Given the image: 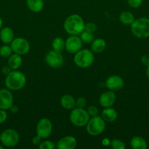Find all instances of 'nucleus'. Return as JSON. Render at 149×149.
I'll use <instances>...</instances> for the list:
<instances>
[{"label": "nucleus", "instance_id": "nucleus-15", "mask_svg": "<svg viewBox=\"0 0 149 149\" xmlns=\"http://www.w3.org/2000/svg\"><path fill=\"white\" fill-rule=\"evenodd\" d=\"M77 140L74 136L67 135L58 140L56 148L58 149H74L77 146Z\"/></svg>", "mask_w": 149, "mask_h": 149}, {"label": "nucleus", "instance_id": "nucleus-21", "mask_svg": "<svg viewBox=\"0 0 149 149\" xmlns=\"http://www.w3.org/2000/svg\"><path fill=\"white\" fill-rule=\"evenodd\" d=\"M130 146L133 149H146L147 142L141 136H134L130 141Z\"/></svg>", "mask_w": 149, "mask_h": 149}, {"label": "nucleus", "instance_id": "nucleus-37", "mask_svg": "<svg viewBox=\"0 0 149 149\" xmlns=\"http://www.w3.org/2000/svg\"><path fill=\"white\" fill-rule=\"evenodd\" d=\"M101 143H102V146L104 147H108L110 146L111 141L108 138H104L101 141Z\"/></svg>", "mask_w": 149, "mask_h": 149}, {"label": "nucleus", "instance_id": "nucleus-22", "mask_svg": "<svg viewBox=\"0 0 149 149\" xmlns=\"http://www.w3.org/2000/svg\"><path fill=\"white\" fill-rule=\"evenodd\" d=\"M28 8L33 13H39L44 8L43 0H26Z\"/></svg>", "mask_w": 149, "mask_h": 149}, {"label": "nucleus", "instance_id": "nucleus-5", "mask_svg": "<svg viewBox=\"0 0 149 149\" xmlns=\"http://www.w3.org/2000/svg\"><path fill=\"white\" fill-rule=\"evenodd\" d=\"M90 119V116L87 110L81 108L75 107L72 109L70 114V122L77 127L86 126Z\"/></svg>", "mask_w": 149, "mask_h": 149}, {"label": "nucleus", "instance_id": "nucleus-20", "mask_svg": "<svg viewBox=\"0 0 149 149\" xmlns=\"http://www.w3.org/2000/svg\"><path fill=\"white\" fill-rule=\"evenodd\" d=\"M107 46L106 42L102 38L94 39L91 43V50L93 53H101L105 49Z\"/></svg>", "mask_w": 149, "mask_h": 149}, {"label": "nucleus", "instance_id": "nucleus-14", "mask_svg": "<svg viewBox=\"0 0 149 149\" xmlns=\"http://www.w3.org/2000/svg\"><path fill=\"white\" fill-rule=\"evenodd\" d=\"M116 95L115 92L108 90L100 95L99 98V103L100 106L103 108L112 107L115 103Z\"/></svg>", "mask_w": 149, "mask_h": 149}, {"label": "nucleus", "instance_id": "nucleus-33", "mask_svg": "<svg viewBox=\"0 0 149 149\" xmlns=\"http://www.w3.org/2000/svg\"><path fill=\"white\" fill-rule=\"evenodd\" d=\"M7 119V113L6 110L0 109V125L6 122Z\"/></svg>", "mask_w": 149, "mask_h": 149}, {"label": "nucleus", "instance_id": "nucleus-39", "mask_svg": "<svg viewBox=\"0 0 149 149\" xmlns=\"http://www.w3.org/2000/svg\"><path fill=\"white\" fill-rule=\"evenodd\" d=\"M146 75H147V77L149 79V65H148L147 68H146Z\"/></svg>", "mask_w": 149, "mask_h": 149}, {"label": "nucleus", "instance_id": "nucleus-34", "mask_svg": "<svg viewBox=\"0 0 149 149\" xmlns=\"http://www.w3.org/2000/svg\"><path fill=\"white\" fill-rule=\"evenodd\" d=\"M141 63L145 66L149 65V55H143L140 58Z\"/></svg>", "mask_w": 149, "mask_h": 149}, {"label": "nucleus", "instance_id": "nucleus-35", "mask_svg": "<svg viewBox=\"0 0 149 149\" xmlns=\"http://www.w3.org/2000/svg\"><path fill=\"white\" fill-rule=\"evenodd\" d=\"M42 142V138L39 136V135H37L36 136L33 137L32 139V143L33 145L34 146H39V144Z\"/></svg>", "mask_w": 149, "mask_h": 149}, {"label": "nucleus", "instance_id": "nucleus-10", "mask_svg": "<svg viewBox=\"0 0 149 149\" xmlns=\"http://www.w3.org/2000/svg\"><path fill=\"white\" fill-rule=\"evenodd\" d=\"M45 60L47 65L54 69L60 68L64 63V58L61 55V52H56L53 49L47 52Z\"/></svg>", "mask_w": 149, "mask_h": 149}, {"label": "nucleus", "instance_id": "nucleus-17", "mask_svg": "<svg viewBox=\"0 0 149 149\" xmlns=\"http://www.w3.org/2000/svg\"><path fill=\"white\" fill-rule=\"evenodd\" d=\"M15 39L14 31L10 27H4L0 30V40L5 45H9Z\"/></svg>", "mask_w": 149, "mask_h": 149}, {"label": "nucleus", "instance_id": "nucleus-27", "mask_svg": "<svg viewBox=\"0 0 149 149\" xmlns=\"http://www.w3.org/2000/svg\"><path fill=\"white\" fill-rule=\"evenodd\" d=\"M110 146L113 149H125L126 144L121 140L114 138L111 141Z\"/></svg>", "mask_w": 149, "mask_h": 149}, {"label": "nucleus", "instance_id": "nucleus-40", "mask_svg": "<svg viewBox=\"0 0 149 149\" xmlns=\"http://www.w3.org/2000/svg\"><path fill=\"white\" fill-rule=\"evenodd\" d=\"M2 26H3V20L1 19V17H0V30L2 29Z\"/></svg>", "mask_w": 149, "mask_h": 149}, {"label": "nucleus", "instance_id": "nucleus-38", "mask_svg": "<svg viewBox=\"0 0 149 149\" xmlns=\"http://www.w3.org/2000/svg\"><path fill=\"white\" fill-rule=\"evenodd\" d=\"M9 110L10 111V112H11L12 113H17L19 111V107L18 106H16V105L13 104Z\"/></svg>", "mask_w": 149, "mask_h": 149}, {"label": "nucleus", "instance_id": "nucleus-7", "mask_svg": "<svg viewBox=\"0 0 149 149\" xmlns=\"http://www.w3.org/2000/svg\"><path fill=\"white\" fill-rule=\"evenodd\" d=\"M20 141V135L17 130L14 129H7L1 134L0 142L4 147L13 148L18 145Z\"/></svg>", "mask_w": 149, "mask_h": 149}, {"label": "nucleus", "instance_id": "nucleus-41", "mask_svg": "<svg viewBox=\"0 0 149 149\" xmlns=\"http://www.w3.org/2000/svg\"><path fill=\"white\" fill-rule=\"evenodd\" d=\"M0 149H4V146L0 145Z\"/></svg>", "mask_w": 149, "mask_h": 149}, {"label": "nucleus", "instance_id": "nucleus-16", "mask_svg": "<svg viewBox=\"0 0 149 149\" xmlns=\"http://www.w3.org/2000/svg\"><path fill=\"white\" fill-rule=\"evenodd\" d=\"M100 116L105 121V122L112 123L115 122L118 118V112L112 107L105 108L101 112Z\"/></svg>", "mask_w": 149, "mask_h": 149}, {"label": "nucleus", "instance_id": "nucleus-11", "mask_svg": "<svg viewBox=\"0 0 149 149\" xmlns=\"http://www.w3.org/2000/svg\"><path fill=\"white\" fill-rule=\"evenodd\" d=\"M83 42L80 36L70 35L65 40V49L70 54H75L82 49Z\"/></svg>", "mask_w": 149, "mask_h": 149}, {"label": "nucleus", "instance_id": "nucleus-32", "mask_svg": "<svg viewBox=\"0 0 149 149\" xmlns=\"http://www.w3.org/2000/svg\"><path fill=\"white\" fill-rule=\"evenodd\" d=\"M87 111L89 113L90 117L96 116L99 114V109L96 106H91L87 109Z\"/></svg>", "mask_w": 149, "mask_h": 149}, {"label": "nucleus", "instance_id": "nucleus-2", "mask_svg": "<svg viewBox=\"0 0 149 149\" xmlns=\"http://www.w3.org/2000/svg\"><path fill=\"white\" fill-rule=\"evenodd\" d=\"M6 87L11 91H18L25 87L26 77L23 72L18 70H13L7 76L4 81Z\"/></svg>", "mask_w": 149, "mask_h": 149}, {"label": "nucleus", "instance_id": "nucleus-25", "mask_svg": "<svg viewBox=\"0 0 149 149\" xmlns=\"http://www.w3.org/2000/svg\"><path fill=\"white\" fill-rule=\"evenodd\" d=\"M79 36H80L83 44H91L94 39V36H93V33H90V32L86 31L85 30Z\"/></svg>", "mask_w": 149, "mask_h": 149}, {"label": "nucleus", "instance_id": "nucleus-3", "mask_svg": "<svg viewBox=\"0 0 149 149\" xmlns=\"http://www.w3.org/2000/svg\"><path fill=\"white\" fill-rule=\"evenodd\" d=\"M131 32L138 39H145L149 37V18L140 17L133 22L131 25Z\"/></svg>", "mask_w": 149, "mask_h": 149}, {"label": "nucleus", "instance_id": "nucleus-23", "mask_svg": "<svg viewBox=\"0 0 149 149\" xmlns=\"http://www.w3.org/2000/svg\"><path fill=\"white\" fill-rule=\"evenodd\" d=\"M135 18L132 13L129 11H123L119 15V20L126 26H131Z\"/></svg>", "mask_w": 149, "mask_h": 149}, {"label": "nucleus", "instance_id": "nucleus-1", "mask_svg": "<svg viewBox=\"0 0 149 149\" xmlns=\"http://www.w3.org/2000/svg\"><path fill=\"white\" fill-rule=\"evenodd\" d=\"M85 22L83 17L77 14L69 15L63 24L64 31L69 35L79 36L84 31Z\"/></svg>", "mask_w": 149, "mask_h": 149}, {"label": "nucleus", "instance_id": "nucleus-29", "mask_svg": "<svg viewBox=\"0 0 149 149\" xmlns=\"http://www.w3.org/2000/svg\"><path fill=\"white\" fill-rule=\"evenodd\" d=\"M84 30L90 32V33H94L97 30V26L96 23H93V22H89L85 24Z\"/></svg>", "mask_w": 149, "mask_h": 149}, {"label": "nucleus", "instance_id": "nucleus-19", "mask_svg": "<svg viewBox=\"0 0 149 149\" xmlns=\"http://www.w3.org/2000/svg\"><path fill=\"white\" fill-rule=\"evenodd\" d=\"M61 106L66 110H72L75 108V99L71 95H64L60 99Z\"/></svg>", "mask_w": 149, "mask_h": 149}, {"label": "nucleus", "instance_id": "nucleus-30", "mask_svg": "<svg viewBox=\"0 0 149 149\" xmlns=\"http://www.w3.org/2000/svg\"><path fill=\"white\" fill-rule=\"evenodd\" d=\"M86 103H87V100L85 97H77V100H75V107L84 109L86 106Z\"/></svg>", "mask_w": 149, "mask_h": 149}, {"label": "nucleus", "instance_id": "nucleus-9", "mask_svg": "<svg viewBox=\"0 0 149 149\" xmlns=\"http://www.w3.org/2000/svg\"><path fill=\"white\" fill-rule=\"evenodd\" d=\"M10 47L14 53L20 55H26L30 50V44L29 41L22 37L15 38L10 43Z\"/></svg>", "mask_w": 149, "mask_h": 149}, {"label": "nucleus", "instance_id": "nucleus-42", "mask_svg": "<svg viewBox=\"0 0 149 149\" xmlns=\"http://www.w3.org/2000/svg\"><path fill=\"white\" fill-rule=\"evenodd\" d=\"M0 139H1V133H0Z\"/></svg>", "mask_w": 149, "mask_h": 149}, {"label": "nucleus", "instance_id": "nucleus-31", "mask_svg": "<svg viewBox=\"0 0 149 149\" xmlns=\"http://www.w3.org/2000/svg\"><path fill=\"white\" fill-rule=\"evenodd\" d=\"M143 0H127V4L131 8H138L143 4Z\"/></svg>", "mask_w": 149, "mask_h": 149}, {"label": "nucleus", "instance_id": "nucleus-26", "mask_svg": "<svg viewBox=\"0 0 149 149\" xmlns=\"http://www.w3.org/2000/svg\"><path fill=\"white\" fill-rule=\"evenodd\" d=\"M13 51L10 45H4L0 47V56L1 58H8L13 54Z\"/></svg>", "mask_w": 149, "mask_h": 149}, {"label": "nucleus", "instance_id": "nucleus-12", "mask_svg": "<svg viewBox=\"0 0 149 149\" xmlns=\"http://www.w3.org/2000/svg\"><path fill=\"white\" fill-rule=\"evenodd\" d=\"M105 85L109 90L117 92L121 90L124 86V81L121 77L118 75H112L105 81Z\"/></svg>", "mask_w": 149, "mask_h": 149}, {"label": "nucleus", "instance_id": "nucleus-18", "mask_svg": "<svg viewBox=\"0 0 149 149\" xmlns=\"http://www.w3.org/2000/svg\"><path fill=\"white\" fill-rule=\"evenodd\" d=\"M23 63V59H22L21 55L18 54H12L8 58L7 61V65L10 67L12 70H18L20 68Z\"/></svg>", "mask_w": 149, "mask_h": 149}, {"label": "nucleus", "instance_id": "nucleus-4", "mask_svg": "<svg viewBox=\"0 0 149 149\" xmlns=\"http://www.w3.org/2000/svg\"><path fill=\"white\" fill-rule=\"evenodd\" d=\"M94 61L93 52L89 49H81L74 54V63L80 68H87Z\"/></svg>", "mask_w": 149, "mask_h": 149}, {"label": "nucleus", "instance_id": "nucleus-28", "mask_svg": "<svg viewBox=\"0 0 149 149\" xmlns=\"http://www.w3.org/2000/svg\"><path fill=\"white\" fill-rule=\"evenodd\" d=\"M56 148V145H55L53 141H48V140L42 141L39 145V149H55Z\"/></svg>", "mask_w": 149, "mask_h": 149}, {"label": "nucleus", "instance_id": "nucleus-6", "mask_svg": "<svg viewBox=\"0 0 149 149\" xmlns=\"http://www.w3.org/2000/svg\"><path fill=\"white\" fill-rule=\"evenodd\" d=\"M106 124L102 116H97L90 118L86 125V131L92 136H97L101 135L105 131Z\"/></svg>", "mask_w": 149, "mask_h": 149}, {"label": "nucleus", "instance_id": "nucleus-24", "mask_svg": "<svg viewBox=\"0 0 149 149\" xmlns=\"http://www.w3.org/2000/svg\"><path fill=\"white\" fill-rule=\"evenodd\" d=\"M51 47L53 50L58 52H62L65 49V41L61 36H57L53 39L51 42Z\"/></svg>", "mask_w": 149, "mask_h": 149}, {"label": "nucleus", "instance_id": "nucleus-36", "mask_svg": "<svg viewBox=\"0 0 149 149\" xmlns=\"http://www.w3.org/2000/svg\"><path fill=\"white\" fill-rule=\"evenodd\" d=\"M12 71H13V70L10 68V67L8 65H5V66H4L2 68H1V73H2L4 76L8 75V74H10Z\"/></svg>", "mask_w": 149, "mask_h": 149}, {"label": "nucleus", "instance_id": "nucleus-8", "mask_svg": "<svg viewBox=\"0 0 149 149\" xmlns=\"http://www.w3.org/2000/svg\"><path fill=\"white\" fill-rule=\"evenodd\" d=\"M53 125L51 121L48 118H42L37 122L36 127L37 135H39L42 139L49 138L52 134Z\"/></svg>", "mask_w": 149, "mask_h": 149}, {"label": "nucleus", "instance_id": "nucleus-13", "mask_svg": "<svg viewBox=\"0 0 149 149\" xmlns=\"http://www.w3.org/2000/svg\"><path fill=\"white\" fill-rule=\"evenodd\" d=\"M13 104V95L9 89L0 90V109L9 110Z\"/></svg>", "mask_w": 149, "mask_h": 149}]
</instances>
